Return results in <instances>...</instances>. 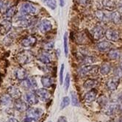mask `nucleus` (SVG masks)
<instances>
[{"instance_id": "79ce46f5", "label": "nucleus", "mask_w": 122, "mask_h": 122, "mask_svg": "<svg viewBox=\"0 0 122 122\" xmlns=\"http://www.w3.org/2000/svg\"><path fill=\"white\" fill-rule=\"evenodd\" d=\"M57 122H68V120L66 117L65 116H60L57 119Z\"/></svg>"}, {"instance_id": "f8f14e48", "label": "nucleus", "mask_w": 122, "mask_h": 122, "mask_svg": "<svg viewBox=\"0 0 122 122\" xmlns=\"http://www.w3.org/2000/svg\"><path fill=\"white\" fill-rule=\"evenodd\" d=\"M37 42V39L35 36H29L24 38L21 41V45L24 47H32L35 46Z\"/></svg>"}, {"instance_id": "49530a36", "label": "nucleus", "mask_w": 122, "mask_h": 122, "mask_svg": "<svg viewBox=\"0 0 122 122\" xmlns=\"http://www.w3.org/2000/svg\"><path fill=\"white\" fill-rule=\"evenodd\" d=\"M119 67L122 68V57H121L119 60Z\"/></svg>"}, {"instance_id": "bb28decb", "label": "nucleus", "mask_w": 122, "mask_h": 122, "mask_svg": "<svg viewBox=\"0 0 122 122\" xmlns=\"http://www.w3.org/2000/svg\"><path fill=\"white\" fill-rule=\"evenodd\" d=\"M95 14H96V16H97V18L102 21H106L109 20L108 16L103 10H98L96 11Z\"/></svg>"}, {"instance_id": "58836bf2", "label": "nucleus", "mask_w": 122, "mask_h": 122, "mask_svg": "<svg viewBox=\"0 0 122 122\" xmlns=\"http://www.w3.org/2000/svg\"><path fill=\"white\" fill-rule=\"evenodd\" d=\"M63 71H64V64H62V66H61V68H60V85L63 84Z\"/></svg>"}, {"instance_id": "aec40b11", "label": "nucleus", "mask_w": 122, "mask_h": 122, "mask_svg": "<svg viewBox=\"0 0 122 122\" xmlns=\"http://www.w3.org/2000/svg\"><path fill=\"white\" fill-rule=\"evenodd\" d=\"M110 20L115 24H122V13L118 10L112 11L110 14Z\"/></svg>"}, {"instance_id": "7ed1b4c3", "label": "nucleus", "mask_w": 122, "mask_h": 122, "mask_svg": "<svg viewBox=\"0 0 122 122\" xmlns=\"http://www.w3.org/2000/svg\"><path fill=\"white\" fill-rule=\"evenodd\" d=\"M36 13V7L30 2H24L20 8L21 15H30Z\"/></svg>"}, {"instance_id": "0eeeda50", "label": "nucleus", "mask_w": 122, "mask_h": 122, "mask_svg": "<svg viewBox=\"0 0 122 122\" xmlns=\"http://www.w3.org/2000/svg\"><path fill=\"white\" fill-rule=\"evenodd\" d=\"M105 38L110 41L116 42L120 38V33L116 30L110 28L105 31Z\"/></svg>"}, {"instance_id": "a211bd4d", "label": "nucleus", "mask_w": 122, "mask_h": 122, "mask_svg": "<svg viewBox=\"0 0 122 122\" xmlns=\"http://www.w3.org/2000/svg\"><path fill=\"white\" fill-rule=\"evenodd\" d=\"M14 74H15V76L16 77V79L21 80V81L25 80V79H27V78L28 77L27 71L23 68H16L14 71Z\"/></svg>"}, {"instance_id": "20e7f679", "label": "nucleus", "mask_w": 122, "mask_h": 122, "mask_svg": "<svg viewBox=\"0 0 122 122\" xmlns=\"http://www.w3.org/2000/svg\"><path fill=\"white\" fill-rule=\"evenodd\" d=\"M16 24L21 27H29L32 24V18L30 15H19L15 20Z\"/></svg>"}, {"instance_id": "2eb2a0df", "label": "nucleus", "mask_w": 122, "mask_h": 122, "mask_svg": "<svg viewBox=\"0 0 122 122\" xmlns=\"http://www.w3.org/2000/svg\"><path fill=\"white\" fill-rule=\"evenodd\" d=\"M51 57H50V54L48 52L47 50H43L41 51L38 54V60L41 61L43 64H49L51 63Z\"/></svg>"}, {"instance_id": "e433bc0d", "label": "nucleus", "mask_w": 122, "mask_h": 122, "mask_svg": "<svg viewBox=\"0 0 122 122\" xmlns=\"http://www.w3.org/2000/svg\"><path fill=\"white\" fill-rule=\"evenodd\" d=\"M107 98L105 97V96H102V97H100L98 99V103L100 104L101 106H105L107 103Z\"/></svg>"}, {"instance_id": "ddd939ff", "label": "nucleus", "mask_w": 122, "mask_h": 122, "mask_svg": "<svg viewBox=\"0 0 122 122\" xmlns=\"http://www.w3.org/2000/svg\"><path fill=\"white\" fill-rule=\"evenodd\" d=\"M119 79L120 78L116 76L111 77L110 79L107 82V84H106L107 89L110 91H116L119 85Z\"/></svg>"}, {"instance_id": "ea45409f", "label": "nucleus", "mask_w": 122, "mask_h": 122, "mask_svg": "<svg viewBox=\"0 0 122 122\" xmlns=\"http://www.w3.org/2000/svg\"><path fill=\"white\" fill-rule=\"evenodd\" d=\"M115 74L118 77H122V68L118 67L115 69Z\"/></svg>"}, {"instance_id": "1a4fd4ad", "label": "nucleus", "mask_w": 122, "mask_h": 122, "mask_svg": "<svg viewBox=\"0 0 122 122\" xmlns=\"http://www.w3.org/2000/svg\"><path fill=\"white\" fill-rule=\"evenodd\" d=\"M24 99L26 102H27L29 104H36L38 101L39 98L36 92H27L24 95Z\"/></svg>"}, {"instance_id": "393cba45", "label": "nucleus", "mask_w": 122, "mask_h": 122, "mask_svg": "<svg viewBox=\"0 0 122 122\" xmlns=\"http://www.w3.org/2000/svg\"><path fill=\"white\" fill-rule=\"evenodd\" d=\"M12 99L10 95H2L0 98V104L2 106H9L13 103Z\"/></svg>"}, {"instance_id": "a19ab883", "label": "nucleus", "mask_w": 122, "mask_h": 122, "mask_svg": "<svg viewBox=\"0 0 122 122\" xmlns=\"http://www.w3.org/2000/svg\"><path fill=\"white\" fill-rule=\"evenodd\" d=\"M117 9L118 11L122 13V1H118L117 2Z\"/></svg>"}, {"instance_id": "cd10ccee", "label": "nucleus", "mask_w": 122, "mask_h": 122, "mask_svg": "<svg viewBox=\"0 0 122 122\" xmlns=\"http://www.w3.org/2000/svg\"><path fill=\"white\" fill-rule=\"evenodd\" d=\"M97 61V58L93 56H85L82 59V63L84 65H92Z\"/></svg>"}, {"instance_id": "b1692460", "label": "nucleus", "mask_w": 122, "mask_h": 122, "mask_svg": "<svg viewBox=\"0 0 122 122\" xmlns=\"http://www.w3.org/2000/svg\"><path fill=\"white\" fill-rule=\"evenodd\" d=\"M111 71V65L109 63H103L99 67V71L102 75H107Z\"/></svg>"}, {"instance_id": "f3484780", "label": "nucleus", "mask_w": 122, "mask_h": 122, "mask_svg": "<svg viewBox=\"0 0 122 122\" xmlns=\"http://www.w3.org/2000/svg\"><path fill=\"white\" fill-rule=\"evenodd\" d=\"M14 107L16 110L19 112H24L28 110L27 102H25L23 100L17 99L14 103Z\"/></svg>"}, {"instance_id": "9b49d317", "label": "nucleus", "mask_w": 122, "mask_h": 122, "mask_svg": "<svg viewBox=\"0 0 122 122\" xmlns=\"http://www.w3.org/2000/svg\"><path fill=\"white\" fill-rule=\"evenodd\" d=\"M102 4L104 9L107 11H114L117 8V0H102Z\"/></svg>"}, {"instance_id": "37998d69", "label": "nucleus", "mask_w": 122, "mask_h": 122, "mask_svg": "<svg viewBox=\"0 0 122 122\" xmlns=\"http://www.w3.org/2000/svg\"><path fill=\"white\" fill-rule=\"evenodd\" d=\"M77 1L82 5H87L89 2V0H77Z\"/></svg>"}, {"instance_id": "f704fd0d", "label": "nucleus", "mask_w": 122, "mask_h": 122, "mask_svg": "<svg viewBox=\"0 0 122 122\" xmlns=\"http://www.w3.org/2000/svg\"><path fill=\"white\" fill-rule=\"evenodd\" d=\"M63 46H64V51L66 57L68 56V37H67V33L66 32L63 37Z\"/></svg>"}, {"instance_id": "39448f33", "label": "nucleus", "mask_w": 122, "mask_h": 122, "mask_svg": "<svg viewBox=\"0 0 122 122\" xmlns=\"http://www.w3.org/2000/svg\"><path fill=\"white\" fill-rule=\"evenodd\" d=\"M99 70V67L96 65H87L80 70V75L82 76H91L97 74Z\"/></svg>"}, {"instance_id": "dca6fc26", "label": "nucleus", "mask_w": 122, "mask_h": 122, "mask_svg": "<svg viewBox=\"0 0 122 122\" xmlns=\"http://www.w3.org/2000/svg\"><path fill=\"white\" fill-rule=\"evenodd\" d=\"M39 29L43 33H46L49 32L52 29L51 22L48 19H43L39 24Z\"/></svg>"}, {"instance_id": "a878e982", "label": "nucleus", "mask_w": 122, "mask_h": 122, "mask_svg": "<svg viewBox=\"0 0 122 122\" xmlns=\"http://www.w3.org/2000/svg\"><path fill=\"white\" fill-rule=\"evenodd\" d=\"M41 82L43 86L46 88H50L52 85V82H53L51 78L49 77V76H42L41 79Z\"/></svg>"}, {"instance_id": "9d476101", "label": "nucleus", "mask_w": 122, "mask_h": 122, "mask_svg": "<svg viewBox=\"0 0 122 122\" xmlns=\"http://www.w3.org/2000/svg\"><path fill=\"white\" fill-rule=\"evenodd\" d=\"M13 27L12 22L9 20H5L0 24V34L5 36L11 30Z\"/></svg>"}, {"instance_id": "7c9ffc66", "label": "nucleus", "mask_w": 122, "mask_h": 122, "mask_svg": "<svg viewBox=\"0 0 122 122\" xmlns=\"http://www.w3.org/2000/svg\"><path fill=\"white\" fill-rule=\"evenodd\" d=\"M76 41L78 43L82 44V43H87V41H88V37H87V36H85V34L80 33L76 36Z\"/></svg>"}, {"instance_id": "2f4dec72", "label": "nucleus", "mask_w": 122, "mask_h": 122, "mask_svg": "<svg viewBox=\"0 0 122 122\" xmlns=\"http://www.w3.org/2000/svg\"><path fill=\"white\" fill-rule=\"evenodd\" d=\"M71 103L73 106H76V107H79L80 106V102L79 100H78V98L76 97V94L75 92L71 91Z\"/></svg>"}, {"instance_id": "4be33fe9", "label": "nucleus", "mask_w": 122, "mask_h": 122, "mask_svg": "<svg viewBox=\"0 0 122 122\" xmlns=\"http://www.w3.org/2000/svg\"><path fill=\"white\" fill-rule=\"evenodd\" d=\"M121 56V52L119 49H112L108 51V54H107V57L110 60H118L120 59Z\"/></svg>"}, {"instance_id": "c85d7f7f", "label": "nucleus", "mask_w": 122, "mask_h": 122, "mask_svg": "<svg viewBox=\"0 0 122 122\" xmlns=\"http://www.w3.org/2000/svg\"><path fill=\"white\" fill-rule=\"evenodd\" d=\"M16 12H17V10H16V7L15 6H13L10 8H8L7 10V11L5 12V16L8 19H11L16 14Z\"/></svg>"}, {"instance_id": "4c0bfd02", "label": "nucleus", "mask_w": 122, "mask_h": 122, "mask_svg": "<svg viewBox=\"0 0 122 122\" xmlns=\"http://www.w3.org/2000/svg\"><path fill=\"white\" fill-rule=\"evenodd\" d=\"M69 85H70V74L68 73L66 74V80H65V83H64V86H65V90L68 91Z\"/></svg>"}, {"instance_id": "6ab92c4d", "label": "nucleus", "mask_w": 122, "mask_h": 122, "mask_svg": "<svg viewBox=\"0 0 122 122\" xmlns=\"http://www.w3.org/2000/svg\"><path fill=\"white\" fill-rule=\"evenodd\" d=\"M36 93V94L38 95V98L42 100L43 102H45L46 101L47 99H49L50 97V93L49 91L47 90V89H45V88H40V89H38L35 91Z\"/></svg>"}, {"instance_id": "72a5a7b5", "label": "nucleus", "mask_w": 122, "mask_h": 122, "mask_svg": "<svg viewBox=\"0 0 122 122\" xmlns=\"http://www.w3.org/2000/svg\"><path fill=\"white\" fill-rule=\"evenodd\" d=\"M70 104V99L68 98V97H65L63 98L62 101L60 103V109H64L66 107L68 104Z\"/></svg>"}, {"instance_id": "de8ad7c7", "label": "nucleus", "mask_w": 122, "mask_h": 122, "mask_svg": "<svg viewBox=\"0 0 122 122\" xmlns=\"http://www.w3.org/2000/svg\"><path fill=\"white\" fill-rule=\"evenodd\" d=\"M119 121H120V122H122V116L120 118V120H119Z\"/></svg>"}, {"instance_id": "412c9836", "label": "nucleus", "mask_w": 122, "mask_h": 122, "mask_svg": "<svg viewBox=\"0 0 122 122\" xmlns=\"http://www.w3.org/2000/svg\"><path fill=\"white\" fill-rule=\"evenodd\" d=\"M7 92H8V94H9L10 97L13 99H17L21 96V91L18 88H16V87H14V86L9 87L7 89Z\"/></svg>"}, {"instance_id": "4468645a", "label": "nucleus", "mask_w": 122, "mask_h": 122, "mask_svg": "<svg viewBox=\"0 0 122 122\" xmlns=\"http://www.w3.org/2000/svg\"><path fill=\"white\" fill-rule=\"evenodd\" d=\"M112 46H113L112 43L111 42H110V41H102L97 44V49L102 52L110 51V49H112Z\"/></svg>"}, {"instance_id": "6e6552de", "label": "nucleus", "mask_w": 122, "mask_h": 122, "mask_svg": "<svg viewBox=\"0 0 122 122\" xmlns=\"http://www.w3.org/2000/svg\"><path fill=\"white\" fill-rule=\"evenodd\" d=\"M21 87L25 90L29 89H35L37 88V82L34 78H27L24 80L21 81Z\"/></svg>"}, {"instance_id": "c03bdc74", "label": "nucleus", "mask_w": 122, "mask_h": 122, "mask_svg": "<svg viewBox=\"0 0 122 122\" xmlns=\"http://www.w3.org/2000/svg\"><path fill=\"white\" fill-rule=\"evenodd\" d=\"M8 122H19L17 121L15 118H10L9 120H8Z\"/></svg>"}, {"instance_id": "f257e3e1", "label": "nucleus", "mask_w": 122, "mask_h": 122, "mask_svg": "<svg viewBox=\"0 0 122 122\" xmlns=\"http://www.w3.org/2000/svg\"><path fill=\"white\" fill-rule=\"evenodd\" d=\"M34 58L33 53L30 50H24L17 55L16 59L17 61L21 65H26L32 62Z\"/></svg>"}, {"instance_id": "423d86ee", "label": "nucleus", "mask_w": 122, "mask_h": 122, "mask_svg": "<svg viewBox=\"0 0 122 122\" xmlns=\"http://www.w3.org/2000/svg\"><path fill=\"white\" fill-rule=\"evenodd\" d=\"M92 37L96 41H99L105 36V31L101 26H96L91 30Z\"/></svg>"}, {"instance_id": "c9c22d12", "label": "nucleus", "mask_w": 122, "mask_h": 122, "mask_svg": "<svg viewBox=\"0 0 122 122\" xmlns=\"http://www.w3.org/2000/svg\"><path fill=\"white\" fill-rule=\"evenodd\" d=\"M54 46H55V43L53 41H49V42H46L43 44V49L44 50L49 51V50H51L54 48Z\"/></svg>"}, {"instance_id": "5701e85b", "label": "nucleus", "mask_w": 122, "mask_h": 122, "mask_svg": "<svg viewBox=\"0 0 122 122\" xmlns=\"http://www.w3.org/2000/svg\"><path fill=\"white\" fill-rule=\"evenodd\" d=\"M97 91L92 89L91 91H88L85 95V100L88 102H92L95 101V99H97Z\"/></svg>"}, {"instance_id": "a18cd8bd", "label": "nucleus", "mask_w": 122, "mask_h": 122, "mask_svg": "<svg viewBox=\"0 0 122 122\" xmlns=\"http://www.w3.org/2000/svg\"><path fill=\"white\" fill-rule=\"evenodd\" d=\"M3 5H4V2L2 0H0V10H1L3 8Z\"/></svg>"}, {"instance_id": "473e14b6", "label": "nucleus", "mask_w": 122, "mask_h": 122, "mask_svg": "<svg viewBox=\"0 0 122 122\" xmlns=\"http://www.w3.org/2000/svg\"><path fill=\"white\" fill-rule=\"evenodd\" d=\"M43 1L51 10H55L57 7L56 0H43Z\"/></svg>"}, {"instance_id": "c756f323", "label": "nucleus", "mask_w": 122, "mask_h": 122, "mask_svg": "<svg viewBox=\"0 0 122 122\" xmlns=\"http://www.w3.org/2000/svg\"><path fill=\"white\" fill-rule=\"evenodd\" d=\"M96 83H97V81H96L95 80H93V79H88L84 82L83 87H84V88H85V89H91V88H93L94 85H96Z\"/></svg>"}, {"instance_id": "f03ea898", "label": "nucleus", "mask_w": 122, "mask_h": 122, "mask_svg": "<svg viewBox=\"0 0 122 122\" xmlns=\"http://www.w3.org/2000/svg\"><path fill=\"white\" fill-rule=\"evenodd\" d=\"M43 110L39 108H32L27 111V118L24 122H32L33 121H38L43 115Z\"/></svg>"}]
</instances>
